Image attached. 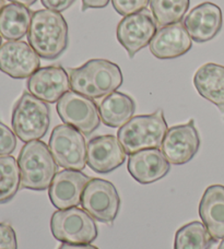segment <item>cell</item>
I'll list each match as a JSON object with an SVG mask.
<instances>
[{
	"instance_id": "20",
	"label": "cell",
	"mask_w": 224,
	"mask_h": 249,
	"mask_svg": "<svg viewBox=\"0 0 224 249\" xmlns=\"http://www.w3.org/2000/svg\"><path fill=\"white\" fill-rule=\"evenodd\" d=\"M194 86L197 92L217 107L224 110V66L205 64L196 71Z\"/></svg>"
},
{
	"instance_id": "31",
	"label": "cell",
	"mask_w": 224,
	"mask_h": 249,
	"mask_svg": "<svg viewBox=\"0 0 224 249\" xmlns=\"http://www.w3.org/2000/svg\"><path fill=\"white\" fill-rule=\"evenodd\" d=\"M58 249H98V248L96 246L91 245V244H80V245H75V244L64 243L58 247Z\"/></svg>"
},
{
	"instance_id": "28",
	"label": "cell",
	"mask_w": 224,
	"mask_h": 249,
	"mask_svg": "<svg viewBox=\"0 0 224 249\" xmlns=\"http://www.w3.org/2000/svg\"><path fill=\"white\" fill-rule=\"evenodd\" d=\"M0 249H18L17 234L6 222H0Z\"/></svg>"
},
{
	"instance_id": "35",
	"label": "cell",
	"mask_w": 224,
	"mask_h": 249,
	"mask_svg": "<svg viewBox=\"0 0 224 249\" xmlns=\"http://www.w3.org/2000/svg\"><path fill=\"white\" fill-rule=\"evenodd\" d=\"M2 44H1V35H0V46H1Z\"/></svg>"
},
{
	"instance_id": "26",
	"label": "cell",
	"mask_w": 224,
	"mask_h": 249,
	"mask_svg": "<svg viewBox=\"0 0 224 249\" xmlns=\"http://www.w3.org/2000/svg\"><path fill=\"white\" fill-rule=\"evenodd\" d=\"M150 1L151 0H112V3L118 15L127 17L145 10Z\"/></svg>"
},
{
	"instance_id": "15",
	"label": "cell",
	"mask_w": 224,
	"mask_h": 249,
	"mask_svg": "<svg viewBox=\"0 0 224 249\" xmlns=\"http://www.w3.org/2000/svg\"><path fill=\"white\" fill-rule=\"evenodd\" d=\"M31 94L46 103H56L71 89L70 77L61 66L39 68L28 80Z\"/></svg>"
},
{
	"instance_id": "30",
	"label": "cell",
	"mask_w": 224,
	"mask_h": 249,
	"mask_svg": "<svg viewBox=\"0 0 224 249\" xmlns=\"http://www.w3.org/2000/svg\"><path fill=\"white\" fill-rule=\"evenodd\" d=\"M82 1V11L87 9H103L107 7L111 0H81Z\"/></svg>"
},
{
	"instance_id": "16",
	"label": "cell",
	"mask_w": 224,
	"mask_h": 249,
	"mask_svg": "<svg viewBox=\"0 0 224 249\" xmlns=\"http://www.w3.org/2000/svg\"><path fill=\"white\" fill-rule=\"evenodd\" d=\"M184 25L192 41L205 43L220 33L223 25L221 8L212 2H204L191 9L184 21Z\"/></svg>"
},
{
	"instance_id": "25",
	"label": "cell",
	"mask_w": 224,
	"mask_h": 249,
	"mask_svg": "<svg viewBox=\"0 0 224 249\" xmlns=\"http://www.w3.org/2000/svg\"><path fill=\"white\" fill-rule=\"evenodd\" d=\"M189 3L190 0H151L150 8L156 24L163 28L181 21Z\"/></svg>"
},
{
	"instance_id": "7",
	"label": "cell",
	"mask_w": 224,
	"mask_h": 249,
	"mask_svg": "<svg viewBox=\"0 0 224 249\" xmlns=\"http://www.w3.org/2000/svg\"><path fill=\"white\" fill-rule=\"evenodd\" d=\"M56 163L65 170L82 171L87 165V148L83 133L69 124L53 129L48 142Z\"/></svg>"
},
{
	"instance_id": "19",
	"label": "cell",
	"mask_w": 224,
	"mask_h": 249,
	"mask_svg": "<svg viewBox=\"0 0 224 249\" xmlns=\"http://www.w3.org/2000/svg\"><path fill=\"white\" fill-rule=\"evenodd\" d=\"M199 215L214 241L224 238V186L212 185L205 190Z\"/></svg>"
},
{
	"instance_id": "32",
	"label": "cell",
	"mask_w": 224,
	"mask_h": 249,
	"mask_svg": "<svg viewBox=\"0 0 224 249\" xmlns=\"http://www.w3.org/2000/svg\"><path fill=\"white\" fill-rule=\"evenodd\" d=\"M12 3H17V4H21V6L24 7H31L37 1V0H9Z\"/></svg>"
},
{
	"instance_id": "22",
	"label": "cell",
	"mask_w": 224,
	"mask_h": 249,
	"mask_svg": "<svg viewBox=\"0 0 224 249\" xmlns=\"http://www.w3.org/2000/svg\"><path fill=\"white\" fill-rule=\"evenodd\" d=\"M33 13L28 7L9 3L0 12V35L7 41H19L28 34Z\"/></svg>"
},
{
	"instance_id": "8",
	"label": "cell",
	"mask_w": 224,
	"mask_h": 249,
	"mask_svg": "<svg viewBox=\"0 0 224 249\" xmlns=\"http://www.w3.org/2000/svg\"><path fill=\"white\" fill-rule=\"evenodd\" d=\"M57 113L66 124L90 136L100 127L101 116L95 102L75 91H68L57 102Z\"/></svg>"
},
{
	"instance_id": "23",
	"label": "cell",
	"mask_w": 224,
	"mask_h": 249,
	"mask_svg": "<svg viewBox=\"0 0 224 249\" xmlns=\"http://www.w3.org/2000/svg\"><path fill=\"white\" fill-rule=\"evenodd\" d=\"M216 242L208 229L199 221L182 226L175 234L174 249H210Z\"/></svg>"
},
{
	"instance_id": "21",
	"label": "cell",
	"mask_w": 224,
	"mask_h": 249,
	"mask_svg": "<svg viewBox=\"0 0 224 249\" xmlns=\"http://www.w3.org/2000/svg\"><path fill=\"white\" fill-rule=\"evenodd\" d=\"M101 121L107 127L120 128L132 118L136 103L127 94L115 91L105 96L98 105Z\"/></svg>"
},
{
	"instance_id": "6",
	"label": "cell",
	"mask_w": 224,
	"mask_h": 249,
	"mask_svg": "<svg viewBox=\"0 0 224 249\" xmlns=\"http://www.w3.org/2000/svg\"><path fill=\"white\" fill-rule=\"evenodd\" d=\"M51 231L57 241L67 244H91L97 238L95 220L77 207L57 210L51 219Z\"/></svg>"
},
{
	"instance_id": "4",
	"label": "cell",
	"mask_w": 224,
	"mask_h": 249,
	"mask_svg": "<svg viewBox=\"0 0 224 249\" xmlns=\"http://www.w3.org/2000/svg\"><path fill=\"white\" fill-rule=\"evenodd\" d=\"M168 130L163 110L158 109L149 115L132 117L119 128L117 138L126 153L131 155L141 150L161 148Z\"/></svg>"
},
{
	"instance_id": "10",
	"label": "cell",
	"mask_w": 224,
	"mask_h": 249,
	"mask_svg": "<svg viewBox=\"0 0 224 249\" xmlns=\"http://www.w3.org/2000/svg\"><path fill=\"white\" fill-rule=\"evenodd\" d=\"M158 32V24L153 15L145 9L140 12L124 17L119 21L116 36L120 45L126 50L128 56L133 58L137 53L150 45Z\"/></svg>"
},
{
	"instance_id": "12",
	"label": "cell",
	"mask_w": 224,
	"mask_h": 249,
	"mask_svg": "<svg viewBox=\"0 0 224 249\" xmlns=\"http://www.w3.org/2000/svg\"><path fill=\"white\" fill-rule=\"evenodd\" d=\"M41 57L29 43L8 41L0 46V71L13 79L30 78L39 69Z\"/></svg>"
},
{
	"instance_id": "11",
	"label": "cell",
	"mask_w": 224,
	"mask_h": 249,
	"mask_svg": "<svg viewBox=\"0 0 224 249\" xmlns=\"http://www.w3.org/2000/svg\"><path fill=\"white\" fill-rule=\"evenodd\" d=\"M200 137L195 121L169 128L162 143V153L174 165L190 162L200 148Z\"/></svg>"
},
{
	"instance_id": "29",
	"label": "cell",
	"mask_w": 224,
	"mask_h": 249,
	"mask_svg": "<svg viewBox=\"0 0 224 249\" xmlns=\"http://www.w3.org/2000/svg\"><path fill=\"white\" fill-rule=\"evenodd\" d=\"M75 0H41L43 6L48 10L62 12L69 9L75 3Z\"/></svg>"
},
{
	"instance_id": "2",
	"label": "cell",
	"mask_w": 224,
	"mask_h": 249,
	"mask_svg": "<svg viewBox=\"0 0 224 249\" xmlns=\"http://www.w3.org/2000/svg\"><path fill=\"white\" fill-rule=\"evenodd\" d=\"M71 90L91 100L112 94L124 82L119 66L107 59H90L69 70Z\"/></svg>"
},
{
	"instance_id": "18",
	"label": "cell",
	"mask_w": 224,
	"mask_h": 249,
	"mask_svg": "<svg viewBox=\"0 0 224 249\" xmlns=\"http://www.w3.org/2000/svg\"><path fill=\"white\" fill-rule=\"evenodd\" d=\"M127 168L134 180L148 185L167 176L171 170V163L160 149H147L131 154Z\"/></svg>"
},
{
	"instance_id": "3",
	"label": "cell",
	"mask_w": 224,
	"mask_h": 249,
	"mask_svg": "<svg viewBox=\"0 0 224 249\" xmlns=\"http://www.w3.org/2000/svg\"><path fill=\"white\" fill-rule=\"evenodd\" d=\"M18 164L21 173V186L30 190H46L57 174L58 164L41 140L25 143L19 153Z\"/></svg>"
},
{
	"instance_id": "13",
	"label": "cell",
	"mask_w": 224,
	"mask_h": 249,
	"mask_svg": "<svg viewBox=\"0 0 224 249\" xmlns=\"http://www.w3.org/2000/svg\"><path fill=\"white\" fill-rule=\"evenodd\" d=\"M127 153L118 138L113 135L97 136L89 141L87 164L98 174H107L122 166Z\"/></svg>"
},
{
	"instance_id": "33",
	"label": "cell",
	"mask_w": 224,
	"mask_h": 249,
	"mask_svg": "<svg viewBox=\"0 0 224 249\" xmlns=\"http://www.w3.org/2000/svg\"><path fill=\"white\" fill-rule=\"evenodd\" d=\"M3 7H4V0H0V12H1Z\"/></svg>"
},
{
	"instance_id": "24",
	"label": "cell",
	"mask_w": 224,
	"mask_h": 249,
	"mask_svg": "<svg viewBox=\"0 0 224 249\" xmlns=\"http://www.w3.org/2000/svg\"><path fill=\"white\" fill-rule=\"evenodd\" d=\"M20 185L21 173L17 160L11 155L0 157V204L12 200Z\"/></svg>"
},
{
	"instance_id": "14",
	"label": "cell",
	"mask_w": 224,
	"mask_h": 249,
	"mask_svg": "<svg viewBox=\"0 0 224 249\" xmlns=\"http://www.w3.org/2000/svg\"><path fill=\"white\" fill-rule=\"evenodd\" d=\"M90 177L81 171L58 172L48 188L49 200L58 210H66L81 204L82 196Z\"/></svg>"
},
{
	"instance_id": "27",
	"label": "cell",
	"mask_w": 224,
	"mask_h": 249,
	"mask_svg": "<svg viewBox=\"0 0 224 249\" xmlns=\"http://www.w3.org/2000/svg\"><path fill=\"white\" fill-rule=\"evenodd\" d=\"M17 148V136L7 124L0 122V157L10 155Z\"/></svg>"
},
{
	"instance_id": "9",
	"label": "cell",
	"mask_w": 224,
	"mask_h": 249,
	"mask_svg": "<svg viewBox=\"0 0 224 249\" xmlns=\"http://www.w3.org/2000/svg\"><path fill=\"white\" fill-rule=\"evenodd\" d=\"M81 206L94 220L113 223L119 212L120 197L111 181L91 178L84 189Z\"/></svg>"
},
{
	"instance_id": "17",
	"label": "cell",
	"mask_w": 224,
	"mask_h": 249,
	"mask_svg": "<svg viewBox=\"0 0 224 249\" xmlns=\"http://www.w3.org/2000/svg\"><path fill=\"white\" fill-rule=\"evenodd\" d=\"M150 52L160 60L175 59L192 47V38L181 22L161 28L150 43Z\"/></svg>"
},
{
	"instance_id": "5",
	"label": "cell",
	"mask_w": 224,
	"mask_h": 249,
	"mask_svg": "<svg viewBox=\"0 0 224 249\" xmlns=\"http://www.w3.org/2000/svg\"><path fill=\"white\" fill-rule=\"evenodd\" d=\"M11 124L21 141L28 143L39 140L46 136L49 129L51 109L46 102L24 92L13 107Z\"/></svg>"
},
{
	"instance_id": "1",
	"label": "cell",
	"mask_w": 224,
	"mask_h": 249,
	"mask_svg": "<svg viewBox=\"0 0 224 249\" xmlns=\"http://www.w3.org/2000/svg\"><path fill=\"white\" fill-rule=\"evenodd\" d=\"M28 42L45 60H56L69 45V28L60 12L48 9L33 13Z\"/></svg>"
},
{
	"instance_id": "34",
	"label": "cell",
	"mask_w": 224,
	"mask_h": 249,
	"mask_svg": "<svg viewBox=\"0 0 224 249\" xmlns=\"http://www.w3.org/2000/svg\"><path fill=\"white\" fill-rule=\"evenodd\" d=\"M218 249H224V238H223V239H222V241H221V243H220V245H219Z\"/></svg>"
}]
</instances>
